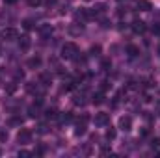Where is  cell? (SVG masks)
<instances>
[{
  "label": "cell",
  "instance_id": "3957f363",
  "mask_svg": "<svg viewBox=\"0 0 160 158\" xmlns=\"http://www.w3.org/2000/svg\"><path fill=\"white\" fill-rule=\"evenodd\" d=\"M93 123H95V126H108L110 125V116L104 114V112H99V114H95Z\"/></svg>",
  "mask_w": 160,
  "mask_h": 158
},
{
  "label": "cell",
  "instance_id": "836d02e7",
  "mask_svg": "<svg viewBox=\"0 0 160 158\" xmlns=\"http://www.w3.org/2000/svg\"><path fill=\"white\" fill-rule=\"evenodd\" d=\"M108 87H110V84H108V82H102V86H101V89L104 91V89H108Z\"/></svg>",
  "mask_w": 160,
  "mask_h": 158
},
{
  "label": "cell",
  "instance_id": "44dd1931",
  "mask_svg": "<svg viewBox=\"0 0 160 158\" xmlns=\"http://www.w3.org/2000/svg\"><path fill=\"white\" fill-rule=\"evenodd\" d=\"M71 119H73V116H71L69 112H65V114H62V116H60V121H62V123H69Z\"/></svg>",
  "mask_w": 160,
  "mask_h": 158
},
{
  "label": "cell",
  "instance_id": "ffe728a7",
  "mask_svg": "<svg viewBox=\"0 0 160 158\" xmlns=\"http://www.w3.org/2000/svg\"><path fill=\"white\" fill-rule=\"evenodd\" d=\"M73 102H75L77 106H84V104H86V101H84V97H82V95H77V97L73 99Z\"/></svg>",
  "mask_w": 160,
  "mask_h": 158
},
{
  "label": "cell",
  "instance_id": "ba28073f",
  "mask_svg": "<svg viewBox=\"0 0 160 158\" xmlns=\"http://www.w3.org/2000/svg\"><path fill=\"white\" fill-rule=\"evenodd\" d=\"M138 9H142V11H151L153 6H151L149 0H140V2H138Z\"/></svg>",
  "mask_w": 160,
  "mask_h": 158
},
{
  "label": "cell",
  "instance_id": "d590c367",
  "mask_svg": "<svg viewBox=\"0 0 160 158\" xmlns=\"http://www.w3.org/2000/svg\"><path fill=\"white\" fill-rule=\"evenodd\" d=\"M4 2H6V4H15L17 0H4Z\"/></svg>",
  "mask_w": 160,
  "mask_h": 158
},
{
  "label": "cell",
  "instance_id": "9c48e42d",
  "mask_svg": "<svg viewBox=\"0 0 160 158\" xmlns=\"http://www.w3.org/2000/svg\"><path fill=\"white\" fill-rule=\"evenodd\" d=\"M19 48H21V50H28V48H30V37L22 36V37L19 39Z\"/></svg>",
  "mask_w": 160,
  "mask_h": 158
},
{
  "label": "cell",
  "instance_id": "4dcf8cb0",
  "mask_svg": "<svg viewBox=\"0 0 160 158\" xmlns=\"http://www.w3.org/2000/svg\"><path fill=\"white\" fill-rule=\"evenodd\" d=\"M15 78H17V80H22V78H24V73H22V71H17V73H15Z\"/></svg>",
  "mask_w": 160,
  "mask_h": 158
},
{
  "label": "cell",
  "instance_id": "8fae6325",
  "mask_svg": "<svg viewBox=\"0 0 160 158\" xmlns=\"http://www.w3.org/2000/svg\"><path fill=\"white\" fill-rule=\"evenodd\" d=\"M39 80L43 82V86H48V84L52 82V75H50V73H43L39 77Z\"/></svg>",
  "mask_w": 160,
  "mask_h": 158
},
{
  "label": "cell",
  "instance_id": "d6986e66",
  "mask_svg": "<svg viewBox=\"0 0 160 158\" xmlns=\"http://www.w3.org/2000/svg\"><path fill=\"white\" fill-rule=\"evenodd\" d=\"M116 134H118V132H116V128H112V126H110V128L106 130V140H116Z\"/></svg>",
  "mask_w": 160,
  "mask_h": 158
},
{
  "label": "cell",
  "instance_id": "8d00e7d4",
  "mask_svg": "<svg viewBox=\"0 0 160 158\" xmlns=\"http://www.w3.org/2000/svg\"><path fill=\"white\" fill-rule=\"evenodd\" d=\"M158 56H160V47H158Z\"/></svg>",
  "mask_w": 160,
  "mask_h": 158
},
{
  "label": "cell",
  "instance_id": "83f0119b",
  "mask_svg": "<svg viewBox=\"0 0 160 158\" xmlns=\"http://www.w3.org/2000/svg\"><path fill=\"white\" fill-rule=\"evenodd\" d=\"M88 121H89V116H88V114H82V117H80V123H84V125H86Z\"/></svg>",
  "mask_w": 160,
  "mask_h": 158
},
{
  "label": "cell",
  "instance_id": "f1b7e54d",
  "mask_svg": "<svg viewBox=\"0 0 160 158\" xmlns=\"http://www.w3.org/2000/svg\"><path fill=\"white\" fill-rule=\"evenodd\" d=\"M151 30H153V34H160V24H153Z\"/></svg>",
  "mask_w": 160,
  "mask_h": 158
},
{
  "label": "cell",
  "instance_id": "e0dca14e",
  "mask_svg": "<svg viewBox=\"0 0 160 158\" xmlns=\"http://www.w3.org/2000/svg\"><path fill=\"white\" fill-rule=\"evenodd\" d=\"M75 87V82L73 80H69V82H63V86H62V91H71Z\"/></svg>",
  "mask_w": 160,
  "mask_h": 158
},
{
  "label": "cell",
  "instance_id": "9a60e30c",
  "mask_svg": "<svg viewBox=\"0 0 160 158\" xmlns=\"http://www.w3.org/2000/svg\"><path fill=\"white\" fill-rule=\"evenodd\" d=\"M39 32H41V36H50V34H52V26H50V24H47V26H41Z\"/></svg>",
  "mask_w": 160,
  "mask_h": 158
},
{
  "label": "cell",
  "instance_id": "2e32d148",
  "mask_svg": "<svg viewBox=\"0 0 160 158\" xmlns=\"http://www.w3.org/2000/svg\"><path fill=\"white\" fill-rule=\"evenodd\" d=\"M75 134H77V136H82V134H86V125H84V123H80V121H78V125H77V130H75Z\"/></svg>",
  "mask_w": 160,
  "mask_h": 158
},
{
  "label": "cell",
  "instance_id": "5b68a950",
  "mask_svg": "<svg viewBox=\"0 0 160 158\" xmlns=\"http://www.w3.org/2000/svg\"><path fill=\"white\" fill-rule=\"evenodd\" d=\"M119 128L121 130H125V132H128V130L132 128V117H128V116L119 117Z\"/></svg>",
  "mask_w": 160,
  "mask_h": 158
},
{
  "label": "cell",
  "instance_id": "52a82bcc",
  "mask_svg": "<svg viewBox=\"0 0 160 158\" xmlns=\"http://www.w3.org/2000/svg\"><path fill=\"white\" fill-rule=\"evenodd\" d=\"M39 65H41V58L39 56H34V58H30V60L26 62V67H28V69H38Z\"/></svg>",
  "mask_w": 160,
  "mask_h": 158
},
{
  "label": "cell",
  "instance_id": "4316f807",
  "mask_svg": "<svg viewBox=\"0 0 160 158\" xmlns=\"http://www.w3.org/2000/svg\"><path fill=\"white\" fill-rule=\"evenodd\" d=\"M47 117L50 119V117H56V110L52 108V110H47Z\"/></svg>",
  "mask_w": 160,
  "mask_h": 158
},
{
  "label": "cell",
  "instance_id": "484cf974",
  "mask_svg": "<svg viewBox=\"0 0 160 158\" xmlns=\"http://www.w3.org/2000/svg\"><path fill=\"white\" fill-rule=\"evenodd\" d=\"M15 89H17V84H13V82L6 87V91H8V93H15Z\"/></svg>",
  "mask_w": 160,
  "mask_h": 158
},
{
  "label": "cell",
  "instance_id": "7a4b0ae2",
  "mask_svg": "<svg viewBox=\"0 0 160 158\" xmlns=\"http://www.w3.org/2000/svg\"><path fill=\"white\" fill-rule=\"evenodd\" d=\"M17 141H19L21 145L30 143V141H32V130H28V128H21L19 134H17Z\"/></svg>",
  "mask_w": 160,
  "mask_h": 158
},
{
  "label": "cell",
  "instance_id": "f546056e",
  "mask_svg": "<svg viewBox=\"0 0 160 158\" xmlns=\"http://www.w3.org/2000/svg\"><path fill=\"white\" fill-rule=\"evenodd\" d=\"M99 52H101V47H99V45H97V47H91V54H95V56H97Z\"/></svg>",
  "mask_w": 160,
  "mask_h": 158
},
{
  "label": "cell",
  "instance_id": "cb8c5ba5",
  "mask_svg": "<svg viewBox=\"0 0 160 158\" xmlns=\"http://www.w3.org/2000/svg\"><path fill=\"white\" fill-rule=\"evenodd\" d=\"M26 2H28V6H30V7H38V6L43 4V0H26Z\"/></svg>",
  "mask_w": 160,
  "mask_h": 158
},
{
  "label": "cell",
  "instance_id": "603a6c76",
  "mask_svg": "<svg viewBox=\"0 0 160 158\" xmlns=\"http://www.w3.org/2000/svg\"><path fill=\"white\" fill-rule=\"evenodd\" d=\"M9 125H11V126H17V125L21 126V125H22V117H13V119H9Z\"/></svg>",
  "mask_w": 160,
  "mask_h": 158
},
{
  "label": "cell",
  "instance_id": "7c38bea8",
  "mask_svg": "<svg viewBox=\"0 0 160 158\" xmlns=\"http://www.w3.org/2000/svg\"><path fill=\"white\" fill-rule=\"evenodd\" d=\"M102 102H104V95H102V93H95V95H93V104L99 106V104H102Z\"/></svg>",
  "mask_w": 160,
  "mask_h": 158
},
{
  "label": "cell",
  "instance_id": "30bf717a",
  "mask_svg": "<svg viewBox=\"0 0 160 158\" xmlns=\"http://www.w3.org/2000/svg\"><path fill=\"white\" fill-rule=\"evenodd\" d=\"M127 54H128L130 58H134V56L140 54V48H138L136 45H128V47H127Z\"/></svg>",
  "mask_w": 160,
  "mask_h": 158
},
{
  "label": "cell",
  "instance_id": "277c9868",
  "mask_svg": "<svg viewBox=\"0 0 160 158\" xmlns=\"http://www.w3.org/2000/svg\"><path fill=\"white\" fill-rule=\"evenodd\" d=\"M2 37L6 41H13V39H19V32L15 30V28H6L4 32H2Z\"/></svg>",
  "mask_w": 160,
  "mask_h": 158
},
{
  "label": "cell",
  "instance_id": "1f68e13d",
  "mask_svg": "<svg viewBox=\"0 0 160 158\" xmlns=\"http://www.w3.org/2000/svg\"><path fill=\"white\" fill-rule=\"evenodd\" d=\"M30 155H32V153H28V151H19V156H30Z\"/></svg>",
  "mask_w": 160,
  "mask_h": 158
},
{
  "label": "cell",
  "instance_id": "e575fe53",
  "mask_svg": "<svg viewBox=\"0 0 160 158\" xmlns=\"http://www.w3.org/2000/svg\"><path fill=\"white\" fill-rule=\"evenodd\" d=\"M101 153H102V155H108V153H110V149H108V147H102V149H101Z\"/></svg>",
  "mask_w": 160,
  "mask_h": 158
},
{
  "label": "cell",
  "instance_id": "74e56055",
  "mask_svg": "<svg viewBox=\"0 0 160 158\" xmlns=\"http://www.w3.org/2000/svg\"><path fill=\"white\" fill-rule=\"evenodd\" d=\"M118 2H123V0H118Z\"/></svg>",
  "mask_w": 160,
  "mask_h": 158
},
{
  "label": "cell",
  "instance_id": "4fadbf2b",
  "mask_svg": "<svg viewBox=\"0 0 160 158\" xmlns=\"http://www.w3.org/2000/svg\"><path fill=\"white\" fill-rule=\"evenodd\" d=\"M9 140V132L6 128H0V143H6Z\"/></svg>",
  "mask_w": 160,
  "mask_h": 158
},
{
  "label": "cell",
  "instance_id": "d6a6232c",
  "mask_svg": "<svg viewBox=\"0 0 160 158\" xmlns=\"http://www.w3.org/2000/svg\"><path fill=\"white\" fill-rule=\"evenodd\" d=\"M69 32H71V34H80V32H82V26H80V28H71Z\"/></svg>",
  "mask_w": 160,
  "mask_h": 158
},
{
  "label": "cell",
  "instance_id": "d4e9b609",
  "mask_svg": "<svg viewBox=\"0 0 160 158\" xmlns=\"http://www.w3.org/2000/svg\"><path fill=\"white\" fill-rule=\"evenodd\" d=\"M101 65H102V69H104V71H108V69L112 67V63H110V60H102V62H101Z\"/></svg>",
  "mask_w": 160,
  "mask_h": 158
},
{
  "label": "cell",
  "instance_id": "5bb4252c",
  "mask_svg": "<svg viewBox=\"0 0 160 158\" xmlns=\"http://www.w3.org/2000/svg\"><path fill=\"white\" fill-rule=\"evenodd\" d=\"M28 114H30V117H38V116H39V104H36V106H30Z\"/></svg>",
  "mask_w": 160,
  "mask_h": 158
},
{
  "label": "cell",
  "instance_id": "8992f818",
  "mask_svg": "<svg viewBox=\"0 0 160 158\" xmlns=\"http://www.w3.org/2000/svg\"><path fill=\"white\" fill-rule=\"evenodd\" d=\"M132 30H134L136 34H143V32L147 30V26H145L143 21H134V22H132Z\"/></svg>",
  "mask_w": 160,
  "mask_h": 158
},
{
  "label": "cell",
  "instance_id": "7402d4cb",
  "mask_svg": "<svg viewBox=\"0 0 160 158\" xmlns=\"http://www.w3.org/2000/svg\"><path fill=\"white\" fill-rule=\"evenodd\" d=\"M151 147H153V151H158L160 153V138H155V140L151 141Z\"/></svg>",
  "mask_w": 160,
  "mask_h": 158
},
{
  "label": "cell",
  "instance_id": "6da1fadb",
  "mask_svg": "<svg viewBox=\"0 0 160 158\" xmlns=\"http://www.w3.org/2000/svg\"><path fill=\"white\" fill-rule=\"evenodd\" d=\"M60 56H62L63 60H75V58L78 56V47H77L75 43H65V45L62 47V50H60Z\"/></svg>",
  "mask_w": 160,
  "mask_h": 158
},
{
  "label": "cell",
  "instance_id": "ac0fdd59",
  "mask_svg": "<svg viewBox=\"0 0 160 158\" xmlns=\"http://www.w3.org/2000/svg\"><path fill=\"white\" fill-rule=\"evenodd\" d=\"M22 26H24V30H32L34 28V21L32 19H24L22 21Z\"/></svg>",
  "mask_w": 160,
  "mask_h": 158
}]
</instances>
